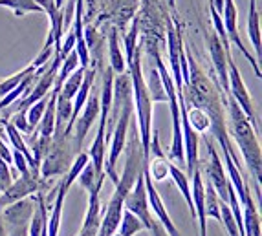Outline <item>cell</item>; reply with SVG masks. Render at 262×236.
I'll return each instance as SVG.
<instances>
[{
	"mask_svg": "<svg viewBox=\"0 0 262 236\" xmlns=\"http://www.w3.org/2000/svg\"><path fill=\"white\" fill-rule=\"evenodd\" d=\"M143 179H145V191H147V200H149V207L152 209L154 215L158 216V222L162 223L163 229H165V231L169 232L170 236H182V234H180L178 229H176L174 222L170 220L169 213H167L165 203H163L162 196H160V193L156 191V187H154L152 179L149 178L147 171H143Z\"/></svg>",
	"mask_w": 262,
	"mask_h": 236,
	"instance_id": "obj_12",
	"label": "cell"
},
{
	"mask_svg": "<svg viewBox=\"0 0 262 236\" xmlns=\"http://www.w3.org/2000/svg\"><path fill=\"white\" fill-rule=\"evenodd\" d=\"M84 70H86V68H81V66H77V68H75V70L64 79V83H62L61 88H59V93H61V96H64L66 99H74L75 92H77L79 86H81V83H83Z\"/></svg>",
	"mask_w": 262,
	"mask_h": 236,
	"instance_id": "obj_24",
	"label": "cell"
},
{
	"mask_svg": "<svg viewBox=\"0 0 262 236\" xmlns=\"http://www.w3.org/2000/svg\"><path fill=\"white\" fill-rule=\"evenodd\" d=\"M145 84H147V90H149V96L152 99V103H167L165 90H163L162 77H160V72H158L156 64L150 66L149 77L145 79Z\"/></svg>",
	"mask_w": 262,
	"mask_h": 236,
	"instance_id": "obj_20",
	"label": "cell"
},
{
	"mask_svg": "<svg viewBox=\"0 0 262 236\" xmlns=\"http://www.w3.org/2000/svg\"><path fill=\"white\" fill-rule=\"evenodd\" d=\"M13 181V176H11V169H9V165L6 161H2L0 159V185H2V188H6L9 183Z\"/></svg>",
	"mask_w": 262,
	"mask_h": 236,
	"instance_id": "obj_30",
	"label": "cell"
},
{
	"mask_svg": "<svg viewBox=\"0 0 262 236\" xmlns=\"http://www.w3.org/2000/svg\"><path fill=\"white\" fill-rule=\"evenodd\" d=\"M0 6L11 9L15 17H24L28 13H44L37 0H0Z\"/></svg>",
	"mask_w": 262,
	"mask_h": 236,
	"instance_id": "obj_19",
	"label": "cell"
},
{
	"mask_svg": "<svg viewBox=\"0 0 262 236\" xmlns=\"http://www.w3.org/2000/svg\"><path fill=\"white\" fill-rule=\"evenodd\" d=\"M150 232H152V236H170L169 232L163 229V225L158 220H154V223H152V229H150Z\"/></svg>",
	"mask_w": 262,
	"mask_h": 236,
	"instance_id": "obj_31",
	"label": "cell"
},
{
	"mask_svg": "<svg viewBox=\"0 0 262 236\" xmlns=\"http://www.w3.org/2000/svg\"><path fill=\"white\" fill-rule=\"evenodd\" d=\"M187 105V103H185ZM187 119L189 125L192 127V130L196 134H207L209 132V115L200 108V106H192L187 105Z\"/></svg>",
	"mask_w": 262,
	"mask_h": 236,
	"instance_id": "obj_21",
	"label": "cell"
},
{
	"mask_svg": "<svg viewBox=\"0 0 262 236\" xmlns=\"http://www.w3.org/2000/svg\"><path fill=\"white\" fill-rule=\"evenodd\" d=\"M227 83H229L227 96H231L233 99H235V103L241 106V110L246 114V117L249 119V123H251L255 130L258 132V119H257V114H255L253 101H251V96H249L248 88H246L241 70L236 68L235 61H233V55L227 57Z\"/></svg>",
	"mask_w": 262,
	"mask_h": 236,
	"instance_id": "obj_4",
	"label": "cell"
},
{
	"mask_svg": "<svg viewBox=\"0 0 262 236\" xmlns=\"http://www.w3.org/2000/svg\"><path fill=\"white\" fill-rule=\"evenodd\" d=\"M169 176L172 178V181H174V185L178 187V191L182 193V196L185 198V201H187V207L189 210H191V215L194 216V213H192V196H191V181H189V176L187 172H184V169L178 165H174V163H169Z\"/></svg>",
	"mask_w": 262,
	"mask_h": 236,
	"instance_id": "obj_17",
	"label": "cell"
},
{
	"mask_svg": "<svg viewBox=\"0 0 262 236\" xmlns=\"http://www.w3.org/2000/svg\"><path fill=\"white\" fill-rule=\"evenodd\" d=\"M11 163L15 165V171H17V174H26L28 171H30V165H28V159L26 156L22 152H18V150H11Z\"/></svg>",
	"mask_w": 262,
	"mask_h": 236,
	"instance_id": "obj_29",
	"label": "cell"
},
{
	"mask_svg": "<svg viewBox=\"0 0 262 236\" xmlns=\"http://www.w3.org/2000/svg\"><path fill=\"white\" fill-rule=\"evenodd\" d=\"M0 236H8V231H6V225L2 220H0Z\"/></svg>",
	"mask_w": 262,
	"mask_h": 236,
	"instance_id": "obj_34",
	"label": "cell"
},
{
	"mask_svg": "<svg viewBox=\"0 0 262 236\" xmlns=\"http://www.w3.org/2000/svg\"><path fill=\"white\" fill-rule=\"evenodd\" d=\"M44 181L46 179L40 178L37 172L28 171L26 174H18L17 178L8 185V187L0 193V209H4L6 205L13 203L22 198L33 196V194L40 193L44 188Z\"/></svg>",
	"mask_w": 262,
	"mask_h": 236,
	"instance_id": "obj_5",
	"label": "cell"
},
{
	"mask_svg": "<svg viewBox=\"0 0 262 236\" xmlns=\"http://www.w3.org/2000/svg\"><path fill=\"white\" fill-rule=\"evenodd\" d=\"M192 185H191V196H192V213L198 220V229H200V236H207V216H206V207H204V174L200 172V167H196V171L192 172Z\"/></svg>",
	"mask_w": 262,
	"mask_h": 236,
	"instance_id": "obj_13",
	"label": "cell"
},
{
	"mask_svg": "<svg viewBox=\"0 0 262 236\" xmlns=\"http://www.w3.org/2000/svg\"><path fill=\"white\" fill-rule=\"evenodd\" d=\"M81 187L86 191V193H92L96 188L103 187V181H105V174H97L96 169H94L92 161L88 159V163L84 165V169L81 171V174L77 176Z\"/></svg>",
	"mask_w": 262,
	"mask_h": 236,
	"instance_id": "obj_18",
	"label": "cell"
},
{
	"mask_svg": "<svg viewBox=\"0 0 262 236\" xmlns=\"http://www.w3.org/2000/svg\"><path fill=\"white\" fill-rule=\"evenodd\" d=\"M108 66L116 75L127 72V61H125V53L119 44V35L116 28H112L108 33Z\"/></svg>",
	"mask_w": 262,
	"mask_h": 236,
	"instance_id": "obj_16",
	"label": "cell"
},
{
	"mask_svg": "<svg viewBox=\"0 0 262 236\" xmlns=\"http://www.w3.org/2000/svg\"><path fill=\"white\" fill-rule=\"evenodd\" d=\"M209 6H211V8H214V9H216V11H219L220 15H222L224 0H209Z\"/></svg>",
	"mask_w": 262,
	"mask_h": 236,
	"instance_id": "obj_33",
	"label": "cell"
},
{
	"mask_svg": "<svg viewBox=\"0 0 262 236\" xmlns=\"http://www.w3.org/2000/svg\"><path fill=\"white\" fill-rule=\"evenodd\" d=\"M207 159L204 165L198 163L202 172H206L207 176V181L213 185V188L219 194L220 201H226L227 203V191H229V179H227V174H226V169H224V163L220 159L219 152L214 150L213 143L207 141Z\"/></svg>",
	"mask_w": 262,
	"mask_h": 236,
	"instance_id": "obj_8",
	"label": "cell"
},
{
	"mask_svg": "<svg viewBox=\"0 0 262 236\" xmlns=\"http://www.w3.org/2000/svg\"><path fill=\"white\" fill-rule=\"evenodd\" d=\"M224 106L227 110V117H226L227 134L238 145L242 159H244L246 167H248L249 178L253 181L257 200H260L262 150H260V141H258V132L253 128V125L249 123V119L246 117V114L241 110V106L236 105L231 96H226Z\"/></svg>",
	"mask_w": 262,
	"mask_h": 236,
	"instance_id": "obj_1",
	"label": "cell"
},
{
	"mask_svg": "<svg viewBox=\"0 0 262 236\" xmlns=\"http://www.w3.org/2000/svg\"><path fill=\"white\" fill-rule=\"evenodd\" d=\"M222 24H224V30H226L229 44H235L236 48H238V52L248 59V62L251 64V68H253L255 75L260 79V75H262L260 64H258V61L255 59V55H251V52L244 46V42H242V39H241V33H238V9H236L235 0H224Z\"/></svg>",
	"mask_w": 262,
	"mask_h": 236,
	"instance_id": "obj_6",
	"label": "cell"
},
{
	"mask_svg": "<svg viewBox=\"0 0 262 236\" xmlns=\"http://www.w3.org/2000/svg\"><path fill=\"white\" fill-rule=\"evenodd\" d=\"M0 81H2V79H0Z\"/></svg>",
	"mask_w": 262,
	"mask_h": 236,
	"instance_id": "obj_40",
	"label": "cell"
},
{
	"mask_svg": "<svg viewBox=\"0 0 262 236\" xmlns=\"http://www.w3.org/2000/svg\"><path fill=\"white\" fill-rule=\"evenodd\" d=\"M37 68L33 64H28L24 70H20V72H17V74H13V75H9L8 79H4V81H0V97H4L6 93L9 92V90H13L15 86H17L18 83H20L22 79H26L30 74H33Z\"/></svg>",
	"mask_w": 262,
	"mask_h": 236,
	"instance_id": "obj_25",
	"label": "cell"
},
{
	"mask_svg": "<svg viewBox=\"0 0 262 236\" xmlns=\"http://www.w3.org/2000/svg\"><path fill=\"white\" fill-rule=\"evenodd\" d=\"M8 236H28V225H22V227H13V232Z\"/></svg>",
	"mask_w": 262,
	"mask_h": 236,
	"instance_id": "obj_32",
	"label": "cell"
},
{
	"mask_svg": "<svg viewBox=\"0 0 262 236\" xmlns=\"http://www.w3.org/2000/svg\"><path fill=\"white\" fill-rule=\"evenodd\" d=\"M99 112H101L99 96L90 92L86 103H84V106L81 108V112H79L77 119H75V123H74V127H75L74 143H75V149L77 150L81 149V145H83L84 137H86V134L90 132L92 125L99 119Z\"/></svg>",
	"mask_w": 262,
	"mask_h": 236,
	"instance_id": "obj_10",
	"label": "cell"
},
{
	"mask_svg": "<svg viewBox=\"0 0 262 236\" xmlns=\"http://www.w3.org/2000/svg\"><path fill=\"white\" fill-rule=\"evenodd\" d=\"M123 207L127 210H130L132 215L138 216L143 223V227L147 231L152 229L154 218L150 215V207H149V200H147V191H145V179H143V172L140 174V178L136 179L134 187L128 191V194L125 196L123 201Z\"/></svg>",
	"mask_w": 262,
	"mask_h": 236,
	"instance_id": "obj_9",
	"label": "cell"
},
{
	"mask_svg": "<svg viewBox=\"0 0 262 236\" xmlns=\"http://www.w3.org/2000/svg\"><path fill=\"white\" fill-rule=\"evenodd\" d=\"M70 187L64 183V179L61 176V181L57 183L55 188V201H53L52 213L48 216V222H46V231H48V236H59V229H61V220H62V207H64V200L66 194H68Z\"/></svg>",
	"mask_w": 262,
	"mask_h": 236,
	"instance_id": "obj_14",
	"label": "cell"
},
{
	"mask_svg": "<svg viewBox=\"0 0 262 236\" xmlns=\"http://www.w3.org/2000/svg\"><path fill=\"white\" fill-rule=\"evenodd\" d=\"M204 39H206L207 52L211 55L214 75H216L214 83L219 84V88L224 92V96H227V90H229V83H227V57L231 55V52H227L224 48V44L220 42L219 35H216L214 30H204Z\"/></svg>",
	"mask_w": 262,
	"mask_h": 236,
	"instance_id": "obj_7",
	"label": "cell"
},
{
	"mask_svg": "<svg viewBox=\"0 0 262 236\" xmlns=\"http://www.w3.org/2000/svg\"><path fill=\"white\" fill-rule=\"evenodd\" d=\"M77 236H83V234H81V232H79V234H77Z\"/></svg>",
	"mask_w": 262,
	"mask_h": 236,
	"instance_id": "obj_39",
	"label": "cell"
},
{
	"mask_svg": "<svg viewBox=\"0 0 262 236\" xmlns=\"http://www.w3.org/2000/svg\"><path fill=\"white\" fill-rule=\"evenodd\" d=\"M37 207V194L28 198H22V200H17L13 203L6 205L2 210V218L8 225L11 227H22V225H28L30 223V218L33 215V210Z\"/></svg>",
	"mask_w": 262,
	"mask_h": 236,
	"instance_id": "obj_11",
	"label": "cell"
},
{
	"mask_svg": "<svg viewBox=\"0 0 262 236\" xmlns=\"http://www.w3.org/2000/svg\"><path fill=\"white\" fill-rule=\"evenodd\" d=\"M9 123H11L20 134H31V128H30V125H28V117H26V110H15V114L11 115Z\"/></svg>",
	"mask_w": 262,
	"mask_h": 236,
	"instance_id": "obj_28",
	"label": "cell"
},
{
	"mask_svg": "<svg viewBox=\"0 0 262 236\" xmlns=\"http://www.w3.org/2000/svg\"><path fill=\"white\" fill-rule=\"evenodd\" d=\"M2 191H4V188H2V185H0V193H2Z\"/></svg>",
	"mask_w": 262,
	"mask_h": 236,
	"instance_id": "obj_37",
	"label": "cell"
},
{
	"mask_svg": "<svg viewBox=\"0 0 262 236\" xmlns=\"http://www.w3.org/2000/svg\"><path fill=\"white\" fill-rule=\"evenodd\" d=\"M75 53H77V59H79V66L81 68H88L90 66V48H88L86 40L84 37L75 40Z\"/></svg>",
	"mask_w": 262,
	"mask_h": 236,
	"instance_id": "obj_27",
	"label": "cell"
},
{
	"mask_svg": "<svg viewBox=\"0 0 262 236\" xmlns=\"http://www.w3.org/2000/svg\"><path fill=\"white\" fill-rule=\"evenodd\" d=\"M145 231L143 223L138 216H134L130 210L123 209V215H121V222H119V227H118V236H134L138 232Z\"/></svg>",
	"mask_w": 262,
	"mask_h": 236,
	"instance_id": "obj_23",
	"label": "cell"
},
{
	"mask_svg": "<svg viewBox=\"0 0 262 236\" xmlns=\"http://www.w3.org/2000/svg\"><path fill=\"white\" fill-rule=\"evenodd\" d=\"M48 97H50V96L42 97V99H39L37 103H33L31 106H28V110H26V117H28V125H30L31 132L35 130V127L39 125L40 117H42L44 108H46V103H48Z\"/></svg>",
	"mask_w": 262,
	"mask_h": 236,
	"instance_id": "obj_26",
	"label": "cell"
},
{
	"mask_svg": "<svg viewBox=\"0 0 262 236\" xmlns=\"http://www.w3.org/2000/svg\"><path fill=\"white\" fill-rule=\"evenodd\" d=\"M241 210L244 236H260V215H258V207L255 205L251 198V191L246 194L244 201L241 203Z\"/></svg>",
	"mask_w": 262,
	"mask_h": 236,
	"instance_id": "obj_15",
	"label": "cell"
},
{
	"mask_svg": "<svg viewBox=\"0 0 262 236\" xmlns=\"http://www.w3.org/2000/svg\"><path fill=\"white\" fill-rule=\"evenodd\" d=\"M2 121H4V119H2ZM2 121H0V125H2ZM0 132H2V130H0Z\"/></svg>",
	"mask_w": 262,
	"mask_h": 236,
	"instance_id": "obj_38",
	"label": "cell"
},
{
	"mask_svg": "<svg viewBox=\"0 0 262 236\" xmlns=\"http://www.w3.org/2000/svg\"><path fill=\"white\" fill-rule=\"evenodd\" d=\"M132 114H134V103L132 105H127L121 110L118 121L114 125L112 136H110V149L108 154H106L105 159V176H108L114 183L118 181V172H116V165H118L119 156L123 154V149H125V143H127V134H128V127H130V119Z\"/></svg>",
	"mask_w": 262,
	"mask_h": 236,
	"instance_id": "obj_3",
	"label": "cell"
},
{
	"mask_svg": "<svg viewBox=\"0 0 262 236\" xmlns=\"http://www.w3.org/2000/svg\"><path fill=\"white\" fill-rule=\"evenodd\" d=\"M204 194H206V198H204L206 216L220 222V198H219V194H216V191L213 188V185H211L209 181H206V179H204Z\"/></svg>",
	"mask_w": 262,
	"mask_h": 236,
	"instance_id": "obj_22",
	"label": "cell"
},
{
	"mask_svg": "<svg viewBox=\"0 0 262 236\" xmlns=\"http://www.w3.org/2000/svg\"><path fill=\"white\" fill-rule=\"evenodd\" d=\"M62 4H64V0H55V6H57L59 9L62 8Z\"/></svg>",
	"mask_w": 262,
	"mask_h": 236,
	"instance_id": "obj_36",
	"label": "cell"
},
{
	"mask_svg": "<svg viewBox=\"0 0 262 236\" xmlns=\"http://www.w3.org/2000/svg\"><path fill=\"white\" fill-rule=\"evenodd\" d=\"M128 75L132 81V103L136 108V119H138V136H140L141 152H143V169H147L149 159V147L152 137V99L149 96L147 84H145L143 68H141V48L136 46L132 57L127 61Z\"/></svg>",
	"mask_w": 262,
	"mask_h": 236,
	"instance_id": "obj_2",
	"label": "cell"
},
{
	"mask_svg": "<svg viewBox=\"0 0 262 236\" xmlns=\"http://www.w3.org/2000/svg\"><path fill=\"white\" fill-rule=\"evenodd\" d=\"M251 9H258L257 0H249V11H251Z\"/></svg>",
	"mask_w": 262,
	"mask_h": 236,
	"instance_id": "obj_35",
	"label": "cell"
}]
</instances>
